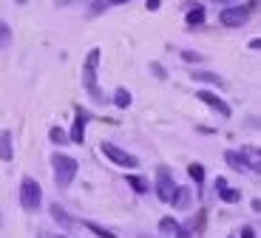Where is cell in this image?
Here are the masks:
<instances>
[{"mask_svg":"<svg viewBox=\"0 0 261 238\" xmlns=\"http://www.w3.org/2000/svg\"><path fill=\"white\" fill-rule=\"evenodd\" d=\"M150 71H153V74H156L159 80H165V77H168V74H165V68H162L159 63H150Z\"/></svg>","mask_w":261,"mask_h":238,"instance_id":"obj_25","label":"cell"},{"mask_svg":"<svg viewBox=\"0 0 261 238\" xmlns=\"http://www.w3.org/2000/svg\"><path fill=\"white\" fill-rule=\"evenodd\" d=\"M193 80H199V83H210V85H216V88H224V80L219 77V74H210V71H196Z\"/></svg>","mask_w":261,"mask_h":238,"instance_id":"obj_15","label":"cell"},{"mask_svg":"<svg viewBox=\"0 0 261 238\" xmlns=\"http://www.w3.org/2000/svg\"><path fill=\"white\" fill-rule=\"evenodd\" d=\"M40 238H68V235H60V232H51V235H40Z\"/></svg>","mask_w":261,"mask_h":238,"instance_id":"obj_31","label":"cell"},{"mask_svg":"<svg viewBox=\"0 0 261 238\" xmlns=\"http://www.w3.org/2000/svg\"><path fill=\"white\" fill-rule=\"evenodd\" d=\"M122 3H130V0H108V6H122Z\"/></svg>","mask_w":261,"mask_h":238,"instance_id":"obj_30","label":"cell"},{"mask_svg":"<svg viewBox=\"0 0 261 238\" xmlns=\"http://www.w3.org/2000/svg\"><path fill=\"white\" fill-rule=\"evenodd\" d=\"M111 102L117 105V108H128V105H130V91L128 88H117V91H114Z\"/></svg>","mask_w":261,"mask_h":238,"instance_id":"obj_17","label":"cell"},{"mask_svg":"<svg viewBox=\"0 0 261 238\" xmlns=\"http://www.w3.org/2000/svg\"><path fill=\"white\" fill-rule=\"evenodd\" d=\"M173 193H176V181H173V173H170L168 168H159V170H156V196H159V201L170 204Z\"/></svg>","mask_w":261,"mask_h":238,"instance_id":"obj_5","label":"cell"},{"mask_svg":"<svg viewBox=\"0 0 261 238\" xmlns=\"http://www.w3.org/2000/svg\"><path fill=\"white\" fill-rule=\"evenodd\" d=\"M20 204H23V210L34 213L40 210V204H43V190H40L37 179H23V184H20Z\"/></svg>","mask_w":261,"mask_h":238,"instance_id":"obj_3","label":"cell"},{"mask_svg":"<svg viewBox=\"0 0 261 238\" xmlns=\"http://www.w3.org/2000/svg\"><path fill=\"white\" fill-rule=\"evenodd\" d=\"M0 159H3V162H12L14 159L12 134H9V130H0Z\"/></svg>","mask_w":261,"mask_h":238,"instance_id":"obj_11","label":"cell"},{"mask_svg":"<svg viewBox=\"0 0 261 238\" xmlns=\"http://www.w3.org/2000/svg\"><path fill=\"white\" fill-rule=\"evenodd\" d=\"M51 170H54L57 187H68L74 181V176H77V170H80V162L71 159V156H65V153H54L51 156Z\"/></svg>","mask_w":261,"mask_h":238,"instance_id":"obj_2","label":"cell"},{"mask_svg":"<svg viewBox=\"0 0 261 238\" xmlns=\"http://www.w3.org/2000/svg\"><path fill=\"white\" fill-rule=\"evenodd\" d=\"M108 9V0H94V6H91V14H99Z\"/></svg>","mask_w":261,"mask_h":238,"instance_id":"obj_23","label":"cell"},{"mask_svg":"<svg viewBox=\"0 0 261 238\" xmlns=\"http://www.w3.org/2000/svg\"><path fill=\"white\" fill-rule=\"evenodd\" d=\"M20 3H23V0H20Z\"/></svg>","mask_w":261,"mask_h":238,"instance_id":"obj_32","label":"cell"},{"mask_svg":"<svg viewBox=\"0 0 261 238\" xmlns=\"http://www.w3.org/2000/svg\"><path fill=\"white\" fill-rule=\"evenodd\" d=\"M244 9H247V12H255V9H258V0H247V6Z\"/></svg>","mask_w":261,"mask_h":238,"instance_id":"obj_27","label":"cell"},{"mask_svg":"<svg viewBox=\"0 0 261 238\" xmlns=\"http://www.w3.org/2000/svg\"><path fill=\"white\" fill-rule=\"evenodd\" d=\"M250 48H253V51H258V48H261V40H258V37L250 40Z\"/></svg>","mask_w":261,"mask_h":238,"instance_id":"obj_28","label":"cell"},{"mask_svg":"<svg viewBox=\"0 0 261 238\" xmlns=\"http://www.w3.org/2000/svg\"><path fill=\"white\" fill-rule=\"evenodd\" d=\"M182 60H185V63H196V60H202V54H196V51H182Z\"/></svg>","mask_w":261,"mask_h":238,"instance_id":"obj_24","label":"cell"},{"mask_svg":"<svg viewBox=\"0 0 261 238\" xmlns=\"http://www.w3.org/2000/svg\"><path fill=\"white\" fill-rule=\"evenodd\" d=\"M190 199H193V196H190V190H188V187H176V193H173L170 204L176 207V210H185V207L190 204Z\"/></svg>","mask_w":261,"mask_h":238,"instance_id":"obj_14","label":"cell"},{"mask_svg":"<svg viewBox=\"0 0 261 238\" xmlns=\"http://www.w3.org/2000/svg\"><path fill=\"white\" fill-rule=\"evenodd\" d=\"M176 230H179V224L170 219V216H165V219L159 221V232H162V235H170V238H173V235H176Z\"/></svg>","mask_w":261,"mask_h":238,"instance_id":"obj_18","label":"cell"},{"mask_svg":"<svg viewBox=\"0 0 261 238\" xmlns=\"http://www.w3.org/2000/svg\"><path fill=\"white\" fill-rule=\"evenodd\" d=\"M99 48H91L88 51V57H85V65H83V85H85V91H88V97L91 99H97V102H105V94H102V88H99V83H97V65H99Z\"/></svg>","mask_w":261,"mask_h":238,"instance_id":"obj_1","label":"cell"},{"mask_svg":"<svg viewBox=\"0 0 261 238\" xmlns=\"http://www.w3.org/2000/svg\"><path fill=\"white\" fill-rule=\"evenodd\" d=\"M216 190H219L222 201H227V204H236V201L242 199V196H239V190H230L227 181H224V179H216Z\"/></svg>","mask_w":261,"mask_h":238,"instance_id":"obj_12","label":"cell"},{"mask_svg":"<svg viewBox=\"0 0 261 238\" xmlns=\"http://www.w3.org/2000/svg\"><path fill=\"white\" fill-rule=\"evenodd\" d=\"M239 238H258V235H255V230H253V227H242Z\"/></svg>","mask_w":261,"mask_h":238,"instance_id":"obj_26","label":"cell"},{"mask_svg":"<svg viewBox=\"0 0 261 238\" xmlns=\"http://www.w3.org/2000/svg\"><path fill=\"white\" fill-rule=\"evenodd\" d=\"M247 20H250V12L244 6H227L219 14V23H222L224 29H239V26H244Z\"/></svg>","mask_w":261,"mask_h":238,"instance_id":"obj_6","label":"cell"},{"mask_svg":"<svg viewBox=\"0 0 261 238\" xmlns=\"http://www.w3.org/2000/svg\"><path fill=\"white\" fill-rule=\"evenodd\" d=\"M83 227H85V230H91L97 238H119L117 232H111V230H105V227H99L97 221H83Z\"/></svg>","mask_w":261,"mask_h":238,"instance_id":"obj_16","label":"cell"},{"mask_svg":"<svg viewBox=\"0 0 261 238\" xmlns=\"http://www.w3.org/2000/svg\"><path fill=\"white\" fill-rule=\"evenodd\" d=\"M102 153L108 156L114 165H119V168H137V165H139L137 156L128 153V150H122V148H117L114 142H102Z\"/></svg>","mask_w":261,"mask_h":238,"instance_id":"obj_4","label":"cell"},{"mask_svg":"<svg viewBox=\"0 0 261 238\" xmlns=\"http://www.w3.org/2000/svg\"><path fill=\"white\" fill-rule=\"evenodd\" d=\"M48 139H51L54 145H68V134H65L63 128H57V125H54V128L48 130Z\"/></svg>","mask_w":261,"mask_h":238,"instance_id":"obj_19","label":"cell"},{"mask_svg":"<svg viewBox=\"0 0 261 238\" xmlns=\"http://www.w3.org/2000/svg\"><path fill=\"white\" fill-rule=\"evenodd\" d=\"M125 181H128V184L134 187V193H148V181L139 179V176H128Z\"/></svg>","mask_w":261,"mask_h":238,"instance_id":"obj_20","label":"cell"},{"mask_svg":"<svg viewBox=\"0 0 261 238\" xmlns=\"http://www.w3.org/2000/svg\"><path fill=\"white\" fill-rule=\"evenodd\" d=\"M190 179H193L196 181V184H202V181H204V168H202V165H190Z\"/></svg>","mask_w":261,"mask_h":238,"instance_id":"obj_22","label":"cell"},{"mask_svg":"<svg viewBox=\"0 0 261 238\" xmlns=\"http://www.w3.org/2000/svg\"><path fill=\"white\" fill-rule=\"evenodd\" d=\"M148 9H150V12H156V9H159V0H148Z\"/></svg>","mask_w":261,"mask_h":238,"instance_id":"obj_29","label":"cell"},{"mask_svg":"<svg viewBox=\"0 0 261 238\" xmlns=\"http://www.w3.org/2000/svg\"><path fill=\"white\" fill-rule=\"evenodd\" d=\"M230 238H233V235H230Z\"/></svg>","mask_w":261,"mask_h":238,"instance_id":"obj_34","label":"cell"},{"mask_svg":"<svg viewBox=\"0 0 261 238\" xmlns=\"http://www.w3.org/2000/svg\"><path fill=\"white\" fill-rule=\"evenodd\" d=\"M222 3H224V0H222Z\"/></svg>","mask_w":261,"mask_h":238,"instance_id":"obj_33","label":"cell"},{"mask_svg":"<svg viewBox=\"0 0 261 238\" xmlns=\"http://www.w3.org/2000/svg\"><path fill=\"white\" fill-rule=\"evenodd\" d=\"M85 122H88L85 111L77 108V111H74V125H71V134H68V142H74V145H83V142H85Z\"/></svg>","mask_w":261,"mask_h":238,"instance_id":"obj_8","label":"cell"},{"mask_svg":"<svg viewBox=\"0 0 261 238\" xmlns=\"http://www.w3.org/2000/svg\"><path fill=\"white\" fill-rule=\"evenodd\" d=\"M204 17H207V12H204V6H199V3H193V6L188 9V29H199L204 23Z\"/></svg>","mask_w":261,"mask_h":238,"instance_id":"obj_10","label":"cell"},{"mask_svg":"<svg viewBox=\"0 0 261 238\" xmlns=\"http://www.w3.org/2000/svg\"><path fill=\"white\" fill-rule=\"evenodd\" d=\"M9 43H12V29H9L3 20H0V48H6Z\"/></svg>","mask_w":261,"mask_h":238,"instance_id":"obj_21","label":"cell"},{"mask_svg":"<svg viewBox=\"0 0 261 238\" xmlns=\"http://www.w3.org/2000/svg\"><path fill=\"white\" fill-rule=\"evenodd\" d=\"M196 97H199V102H204V105H207L210 111H216V114H222V116H230V114H233V108H230V105L224 102L222 97H219V94H213V91H207V88H204V91H199Z\"/></svg>","mask_w":261,"mask_h":238,"instance_id":"obj_7","label":"cell"},{"mask_svg":"<svg viewBox=\"0 0 261 238\" xmlns=\"http://www.w3.org/2000/svg\"><path fill=\"white\" fill-rule=\"evenodd\" d=\"M224 162H227L230 168L242 170V173H247V170H255V173H258V168H255L253 162H247V156L239 153V150H227V153H224Z\"/></svg>","mask_w":261,"mask_h":238,"instance_id":"obj_9","label":"cell"},{"mask_svg":"<svg viewBox=\"0 0 261 238\" xmlns=\"http://www.w3.org/2000/svg\"><path fill=\"white\" fill-rule=\"evenodd\" d=\"M51 216L65 227V230H77V224H80V221H74V219H71V216H65V210H63L60 204H51Z\"/></svg>","mask_w":261,"mask_h":238,"instance_id":"obj_13","label":"cell"}]
</instances>
